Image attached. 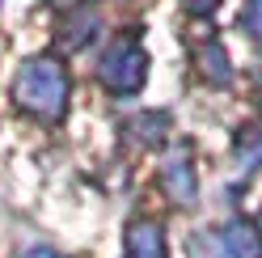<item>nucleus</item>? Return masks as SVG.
Returning <instances> with one entry per match:
<instances>
[{
	"mask_svg": "<svg viewBox=\"0 0 262 258\" xmlns=\"http://www.w3.org/2000/svg\"><path fill=\"white\" fill-rule=\"evenodd\" d=\"M13 98L34 119H59L63 106H68V72H63V63L51 55L21 63L17 80H13Z\"/></svg>",
	"mask_w": 262,
	"mask_h": 258,
	"instance_id": "1",
	"label": "nucleus"
},
{
	"mask_svg": "<svg viewBox=\"0 0 262 258\" xmlns=\"http://www.w3.org/2000/svg\"><path fill=\"white\" fill-rule=\"evenodd\" d=\"M144 72H148V59H144L136 38L114 42L110 51L102 55V63H97V76H102L114 93H136L144 85Z\"/></svg>",
	"mask_w": 262,
	"mask_h": 258,
	"instance_id": "2",
	"label": "nucleus"
},
{
	"mask_svg": "<svg viewBox=\"0 0 262 258\" xmlns=\"http://www.w3.org/2000/svg\"><path fill=\"white\" fill-rule=\"evenodd\" d=\"M161 190H165L173 203H190L194 199V169H190L186 148H178L165 165H161Z\"/></svg>",
	"mask_w": 262,
	"mask_h": 258,
	"instance_id": "3",
	"label": "nucleus"
},
{
	"mask_svg": "<svg viewBox=\"0 0 262 258\" xmlns=\"http://www.w3.org/2000/svg\"><path fill=\"white\" fill-rule=\"evenodd\" d=\"M127 258H165V233L157 220H136L127 229Z\"/></svg>",
	"mask_w": 262,
	"mask_h": 258,
	"instance_id": "4",
	"label": "nucleus"
},
{
	"mask_svg": "<svg viewBox=\"0 0 262 258\" xmlns=\"http://www.w3.org/2000/svg\"><path fill=\"white\" fill-rule=\"evenodd\" d=\"M224 246L233 258H262V233H258V224H245V220H228L224 229Z\"/></svg>",
	"mask_w": 262,
	"mask_h": 258,
	"instance_id": "5",
	"label": "nucleus"
},
{
	"mask_svg": "<svg viewBox=\"0 0 262 258\" xmlns=\"http://www.w3.org/2000/svg\"><path fill=\"white\" fill-rule=\"evenodd\" d=\"M186 254L190 258H233L228 246H224V237H220V229H203V233L186 237Z\"/></svg>",
	"mask_w": 262,
	"mask_h": 258,
	"instance_id": "6",
	"label": "nucleus"
},
{
	"mask_svg": "<svg viewBox=\"0 0 262 258\" xmlns=\"http://www.w3.org/2000/svg\"><path fill=\"white\" fill-rule=\"evenodd\" d=\"M199 68L207 80H228V55L220 42H203L199 47Z\"/></svg>",
	"mask_w": 262,
	"mask_h": 258,
	"instance_id": "7",
	"label": "nucleus"
},
{
	"mask_svg": "<svg viewBox=\"0 0 262 258\" xmlns=\"http://www.w3.org/2000/svg\"><path fill=\"white\" fill-rule=\"evenodd\" d=\"M237 157H241V165H245V169L262 165V127H250V132L241 136V144H237Z\"/></svg>",
	"mask_w": 262,
	"mask_h": 258,
	"instance_id": "8",
	"label": "nucleus"
},
{
	"mask_svg": "<svg viewBox=\"0 0 262 258\" xmlns=\"http://www.w3.org/2000/svg\"><path fill=\"white\" fill-rule=\"evenodd\" d=\"M241 30L250 38L262 42V0H245V9H241Z\"/></svg>",
	"mask_w": 262,
	"mask_h": 258,
	"instance_id": "9",
	"label": "nucleus"
},
{
	"mask_svg": "<svg viewBox=\"0 0 262 258\" xmlns=\"http://www.w3.org/2000/svg\"><path fill=\"white\" fill-rule=\"evenodd\" d=\"M186 5H190L194 13H211V9H216V5H220V0H186Z\"/></svg>",
	"mask_w": 262,
	"mask_h": 258,
	"instance_id": "10",
	"label": "nucleus"
},
{
	"mask_svg": "<svg viewBox=\"0 0 262 258\" xmlns=\"http://www.w3.org/2000/svg\"><path fill=\"white\" fill-rule=\"evenodd\" d=\"M26 258H59V254H55V250H42V246H38V250H30Z\"/></svg>",
	"mask_w": 262,
	"mask_h": 258,
	"instance_id": "11",
	"label": "nucleus"
}]
</instances>
